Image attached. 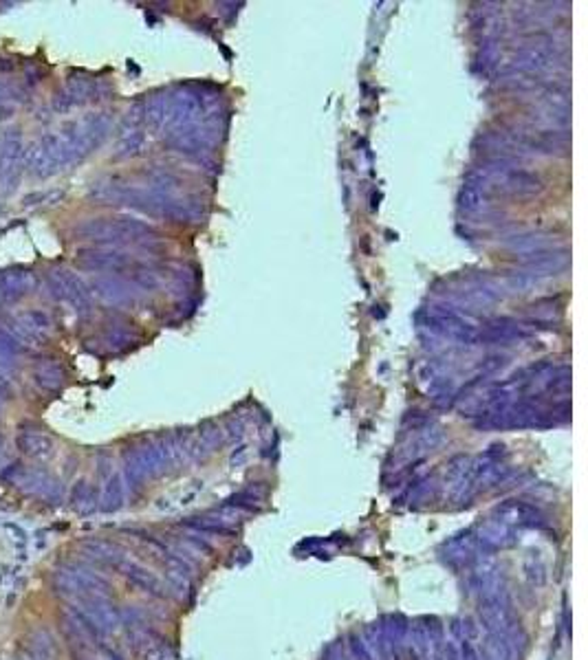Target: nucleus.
Masks as SVG:
<instances>
[{"label": "nucleus", "mask_w": 588, "mask_h": 660, "mask_svg": "<svg viewBox=\"0 0 588 660\" xmlns=\"http://www.w3.org/2000/svg\"><path fill=\"white\" fill-rule=\"evenodd\" d=\"M478 555H483V548L473 533H461L443 543V557L452 566H469Z\"/></svg>", "instance_id": "obj_1"}, {"label": "nucleus", "mask_w": 588, "mask_h": 660, "mask_svg": "<svg viewBox=\"0 0 588 660\" xmlns=\"http://www.w3.org/2000/svg\"><path fill=\"white\" fill-rule=\"evenodd\" d=\"M476 537H478V541H481L483 553H487V555L494 553V550H498V548H507V546H511V543L516 541L514 533L509 531V526L502 524V522L487 524L485 528H481Z\"/></svg>", "instance_id": "obj_2"}, {"label": "nucleus", "mask_w": 588, "mask_h": 660, "mask_svg": "<svg viewBox=\"0 0 588 660\" xmlns=\"http://www.w3.org/2000/svg\"><path fill=\"white\" fill-rule=\"evenodd\" d=\"M498 515L502 517V524H527V526H535V510L527 504H516L509 502L498 508Z\"/></svg>", "instance_id": "obj_3"}, {"label": "nucleus", "mask_w": 588, "mask_h": 660, "mask_svg": "<svg viewBox=\"0 0 588 660\" xmlns=\"http://www.w3.org/2000/svg\"><path fill=\"white\" fill-rule=\"evenodd\" d=\"M188 526H192L194 531H201V533H209V535H230L232 528L225 526L223 522H211V520H190Z\"/></svg>", "instance_id": "obj_4"}, {"label": "nucleus", "mask_w": 588, "mask_h": 660, "mask_svg": "<svg viewBox=\"0 0 588 660\" xmlns=\"http://www.w3.org/2000/svg\"><path fill=\"white\" fill-rule=\"evenodd\" d=\"M351 656L355 658V660H372L370 658V654H368V649L364 647V640H362V636L359 634H353L351 636Z\"/></svg>", "instance_id": "obj_5"}, {"label": "nucleus", "mask_w": 588, "mask_h": 660, "mask_svg": "<svg viewBox=\"0 0 588 660\" xmlns=\"http://www.w3.org/2000/svg\"><path fill=\"white\" fill-rule=\"evenodd\" d=\"M185 543H188V548H192L194 555H199V557H201V555L209 557L211 553H214V548H211L209 543H207L205 539H201V537H188Z\"/></svg>", "instance_id": "obj_6"}]
</instances>
